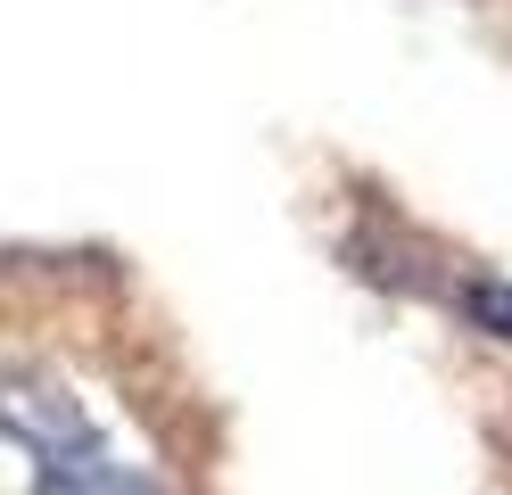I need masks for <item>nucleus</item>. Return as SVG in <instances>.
<instances>
[{
	"instance_id": "nucleus-1",
	"label": "nucleus",
	"mask_w": 512,
	"mask_h": 495,
	"mask_svg": "<svg viewBox=\"0 0 512 495\" xmlns=\"http://www.w3.org/2000/svg\"><path fill=\"white\" fill-rule=\"evenodd\" d=\"M0 438L34 462V495H157V479H141L133 462L108 454L83 396L42 363L0 372Z\"/></svg>"
},
{
	"instance_id": "nucleus-2",
	"label": "nucleus",
	"mask_w": 512,
	"mask_h": 495,
	"mask_svg": "<svg viewBox=\"0 0 512 495\" xmlns=\"http://www.w3.org/2000/svg\"><path fill=\"white\" fill-rule=\"evenodd\" d=\"M463 314L488 330V339H512V281H471L463 289Z\"/></svg>"
}]
</instances>
